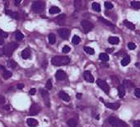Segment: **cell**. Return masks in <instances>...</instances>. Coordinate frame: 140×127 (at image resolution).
<instances>
[{"mask_svg": "<svg viewBox=\"0 0 140 127\" xmlns=\"http://www.w3.org/2000/svg\"><path fill=\"white\" fill-rule=\"evenodd\" d=\"M51 63L55 66H62L69 64L70 63V59L68 56H54L51 59Z\"/></svg>", "mask_w": 140, "mask_h": 127, "instance_id": "obj_1", "label": "cell"}, {"mask_svg": "<svg viewBox=\"0 0 140 127\" xmlns=\"http://www.w3.org/2000/svg\"><path fill=\"white\" fill-rule=\"evenodd\" d=\"M18 47V44L16 42H10L4 47V55L7 56H11L13 51Z\"/></svg>", "mask_w": 140, "mask_h": 127, "instance_id": "obj_2", "label": "cell"}, {"mask_svg": "<svg viewBox=\"0 0 140 127\" xmlns=\"http://www.w3.org/2000/svg\"><path fill=\"white\" fill-rule=\"evenodd\" d=\"M45 8V3L41 1H36L35 3H32V6H31V8L34 12L36 13H41L44 10Z\"/></svg>", "mask_w": 140, "mask_h": 127, "instance_id": "obj_3", "label": "cell"}, {"mask_svg": "<svg viewBox=\"0 0 140 127\" xmlns=\"http://www.w3.org/2000/svg\"><path fill=\"white\" fill-rule=\"evenodd\" d=\"M108 121L113 127H123L125 125L123 121H121L120 120L115 117H110L108 119Z\"/></svg>", "mask_w": 140, "mask_h": 127, "instance_id": "obj_4", "label": "cell"}, {"mask_svg": "<svg viewBox=\"0 0 140 127\" xmlns=\"http://www.w3.org/2000/svg\"><path fill=\"white\" fill-rule=\"evenodd\" d=\"M96 84H97L98 86H99L100 88H101V89H102L106 93H110V87H109V85L107 84V83H106L105 80L97 79V80H96Z\"/></svg>", "mask_w": 140, "mask_h": 127, "instance_id": "obj_5", "label": "cell"}, {"mask_svg": "<svg viewBox=\"0 0 140 127\" xmlns=\"http://www.w3.org/2000/svg\"><path fill=\"white\" fill-rule=\"evenodd\" d=\"M81 24H82V28L84 29V31L86 33L88 32V31H90L93 28V24H92V23H91V21H86V20H83V21H82Z\"/></svg>", "mask_w": 140, "mask_h": 127, "instance_id": "obj_6", "label": "cell"}, {"mask_svg": "<svg viewBox=\"0 0 140 127\" xmlns=\"http://www.w3.org/2000/svg\"><path fill=\"white\" fill-rule=\"evenodd\" d=\"M58 33H59V36L61 38L64 40H68V38L69 37V34H70V31L69 29H66V28H61L58 31Z\"/></svg>", "mask_w": 140, "mask_h": 127, "instance_id": "obj_7", "label": "cell"}, {"mask_svg": "<svg viewBox=\"0 0 140 127\" xmlns=\"http://www.w3.org/2000/svg\"><path fill=\"white\" fill-rule=\"evenodd\" d=\"M40 111H41V107H40L39 105L36 104V103H33L31 105V108H30V115L36 116V115H37L40 112Z\"/></svg>", "mask_w": 140, "mask_h": 127, "instance_id": "obj_8", "label": "cell"}, {"mask_svg": "<svg viewBox=\"0 0 140 127\" xmlns=\"http://www.w3.org/2000/svg\"><path fill=\"white\" fill-rule=\"evenodd\" d=\"M41 95H42L43 98H44L45 105H47V106H49V93H48L47 90L41 89Z\"/></svg>", "mask_w": 140, "mask_h": 127, "instance_id": "obj_9", "label": "cell"}, {"mask_svg": "<svg viewBox=\"0 0 140 127\" xmlns=\"http://www.w3.org/2000/svg\"><path fill=\"white\" fill-rule=\"evenodd\" d=\"M83 77H84V79L87 81L88 83H93L94 82V77L92 76V74L90 71H85L84 73H83Z\"/></svg>", "mask_w": 140, "mask_h": 127, "instance_id": "obj_10", "label": "cell"}, {"mask_svg": "<svg viewBox=\"0 0 140 127\" xmlns=\"http://www.w3.org/2000/svg\"><path fill=\"white\" fill-rule=\"evenodd\" d=\"M55 77L58 80H64L66 78V73H65V72L63 71V70H58V71L56 72Z\"/></svg>", "mask_w": 140, "mask_h": 127, "instance_id": "obj_11", "label": "cell"}, {"mask_svg": "<svg viewBox=\"0 0 140 127\" xmlns=\"http://www.w3.org/2000/svg\"><path fill=\"white\" fill-rule=\"evenodd\" d=\"M21 57L24 59H27L31 57V51L28 48H26L25 50H23L21 52Z\"/></svg>", "mask_w": 140, "mask_h": 127, "instance_id": "obj_12", "label": "cell"}, {"mask_svg": "<svg viewBox=\"0 0 140 127\" xmlns=\"http://www.w3.org/2000/svg\"><path fill=\"white\" fill-rule=\"evenodd\" d=\"M59 97H60L62 100H64V101H65V102H69V101H70V97H69V95L67 94V93H66L65 92H64V91L59 92Z\"/></svg>", "mask_w": 140, "mask_h": 127, "instance_id": "obj_13", "label": "cell"}, {"mask_svg": "<svg viewBox=\"0 0 140 127\" xmlns=\"http://www.w3.org/2000/svg\"><path fill=\"white\" fill-rule=\"evenodd\" d=\"M26 123L29 126L31 127H36L38 126V121L34 118H28L26 120Z\"/></svg>", "mask_w": 140, "mask_h": 127, "instance_id": "obj_14", "label": "cell"}, {"mask_svg": "<svg viewBox=\"0 0 140 127\" xmlns=\"http://www.w3.org/2000/svg\"><path fill=\"white\" fill-rule=\"evenodd\" d=\"M117 89H118V93H119V97L120 98L124 97V95H125V89H124V86H123V85H119V86H118Z\"/></svg>", "mask_w": 140, "mask_h": 127, "instance_id": "obj_15", "label": "cell"}, {"mask_svg": "<svg viewBox=\"0 0 140 127\" xmlns=\"http://www.w3.org/2000/svg\"><path fill=\"white\" fill-rule=\"evenodd\" d=\"M119 106H120V105H119V103H106V107L110 108V109H112V110L119 109Z\"/></svg>", "mask_w": 140, "mask_h": 127, "instance_id": "obj_16", "label": "cell"}, {"mask_svg": "<svg viewBox=\"0 0 140 127\" xmlns=\"http://www.w3.org/2000/svg\"><path fill=\"white\" fill-rule=\"evenodd\" d=\"M108 41L111 45H118L119 42V39L118 37H116V36H111L108 39Z\"/></svg>", "mask_w": 140, "mask_h": 127, "instance_id": "obj_17", "label": "cell"}, {"mask_svg": "<svg viewBox=\"0 0 140 127\" xmlns=\"http://www.w3.org/2000/svg\"><path fill=\"white\" fill-rule=\"evenodd\" d=\"M6 14L10 15L12 17L16 20H17L18 18H19V14H18V13H16V12L13 13V12H11V11H9V10H6Z\"/></svg>", "mask_w": 140, "mask_h": 127, "instance_id": "obj_18", "label": "cell"}, {"mask_svg": "<svg viewBox=\"0 0 140 127\" xmlns=\"http://www.w3.org/2000/svg\"><path fill=\"white\" fill-rule=\"evenodd\" d=\"M123 86L124 88H132L134 87V84L129 80H124V83H123Z\"/></svg>", "mask_w": 140, "mask_h": 127, "instance_id": "obj_19", "label": "cell"}, {"mask_svg": "<svg viewBox=\"0 0 140 127\" xmlns=\"http://www.w3.org/2000/svg\"><path fill=\"white\" fill-rule=\"evenodd\" d=\"M60 13V8H58V7L54 6L49 8V13H50V14H57V13Z\"/></svg>", "mask_w": 140, "mask_h": 127, "instance_id": "obj_20", "label": "cell"}, {"mask_svg": "<svg viewBox=\"0 0 140 127\" xmlns=\"http://www.w3.org/2000/svg\"><path fill=\"white\" fill-rule=\"evenodd\" d=\"M123 22H124V26H127L129 29H130V30H134V29H135V26H134V25L133 24L132 22H130V21H128V20H124Z\"/></svg>", "mask_w": 140, "mask_h": 127, "instance_id": "obj_21", "label": "cell"}, {"mask_svg": "<svg viewBox=\"0 0 140 127\" xmlns=\"http://www.w3.org/2000/svg\"><path fill=\"white\" fill-rule=\"evenodd\" d=\"M99 58L103 62H106V61L109 60V55L106 53H101L99 55Z\"/></svg>", "mask_w": 140, "mask_h": 127, "instance_id": "obj_22", "label": "cell"}, {"mask_svg": "<svg viewBox=\"0 0 140 127\" xmlns=\"http://www.w3.org/2000/svg\"><path fill=\"white\" fill-rule=\"evenodd\" d=\"M49 44L51 45H54V43L56 42V37L55 36H54V34H53V33H50V34L49 35Z\"/></svg>", "mask_w": 140, "mask_h": 127, "instance_id": "obj_23", "label": "cell"}, {"mask_svg": "<svg viewBox=\"0 0 140 127\" xmlns=\"http://www.w3.org/2000/svg\"><path fill=\"white\" fill-rule=\"evenodd\" d=\"M64 18H65V14H61L55 18V21H57L58 24H63V21H64Z\"/></svg>", "mask_w": 140, "mask_h": 127, "instance_id": "obj_24", "label": "cell"}, {"mask_svg": "<svg viewBox=\"0 0 140 127\" xmlns=\"http://www.w3.org/2000/svg\"><path fill=\"white\" fill-rule=\"evenodd\" d=\"M78 125V121L75 119H69L68 121V126L69 127H76Z\"/></svg>", "mask_w": 140, "mask_h": 127, "instance_id": "obj_25", "label": "cell"}, {"mask_svg": "<svg viewBox=\"0 0 140 127\" xmlns=\"http://www.w3.org/2000/svg\"><path fill=\"white\" fill-rule=\"evenodd\" d=\"M129 63H130V58H129V56H126L125 58H124V59L121 60V65H122V66H126V65H128Z\"/></svg>", "mask_w": 140, "mask_h": 127, "instance_id": "obj_26", "label": "cell"}, {"mask_svg": "<svg viewBox=\"0 0 140 127\" xmlns=\"http://www.w3.org/2000/svg\"><path fill=\"white\" fill-rule=\"evenodd\" d=\"M80 41H81V39H80V37L78 36H73V39H72V43H73V45H78L80 43Z\"/></svg>", "mask_w": 140, "mask_h": 127, "instance_id": "obj_27", "label": "cell"}, {"mask_svg": "<svg viewBox=\"0 0 140 127\" xmlns=\"http://www.w3.org/2000/svg\"><path fill=\"white\" fill-rule=\"evenodd\" d=\"M91 7H92L93 10L96 12H97V13H99V12H101V6H100L99 3H93L92 4H91Z\"/></svg>", "mask_w": 140, "mask_h": 127, "instance_id": "obj_28", "label": "cell"}, {"mask_svg": "<svg viewBox=\"0 0 140 127\" xmlns=\"http://www.w3.org/2000/svg\"><path fill=\"white\" fill-rule=\"evenodd\" d=\"M84 51L86 53H87V54L89 55H94L95 54V51L93 48L91 47H88V46H85L84 47Z\"/></svg>", "mask_w": 140, "mask_h": 127, "instance_id": "obj_29", "label": "cell"}, {"mask_svg": "<svg viewBox=\"0 0 140 127\" xmlns=\"http://www.w3.org/2000/svg\"><path fill=\"white\" fill-rule=\"evenodd\" d=\"M15 38H16V41H21L24 38V35L21 32V31H16V35H15Z\"/></svg>", "mask_w": 140, "mask_h": 127, "instance_id": "obj_30", "label": "cell"}, {"mask_svg": "<svg viewBox=\"0 0 140 127\" xmlns=\"http://www.w3.org/2000/svg\"><path fill=\"white\" fill-rule=\"evenodd\" d=\"M131 6L135 9H140V2L139 1H132L131 2Z\"/></svg>", "mask_w": 140, "mask_h": 127, "instance_id": "obj_31", "label": "cell"}, {"mask_svg": "<svg viewBox=\"0 0 140 127\" xmlns=\"http://www.w3.org/2000/svg\"><path fill=\"white\" fill-rule=\"evenodd\" d=\"M12 75V72L8 71V70H5L4 73H3V78H4V79H8V78H11Z\"/></svg>", "mask_w": 140, "mask_h": 127, "instance_id": "obj_32", "label": "cell"}, {"mask_svg": "<svg viewBox=\"0 0 140 127\" xmlns=\"http://www.w3.org/2000/svg\"><path fill=\"white\" fill-rule=\"evenodd\" d=\"M99 20H100V21H101L102 23H104V24L107 25V26H113V24L111 22V21H107V20L104 19V18H103V17H99Z\"/></svg>", "mask_w": 140, "mask_h": 127, "instance_id": "obj_33", "label": "cell"}, {"mask_svg": "<svg viewBox=\"0 0 140 127\" xmlns=\"http://www.w3.org/2000/svg\"><path fill=\"white\" fill-rule=\"evenodd\" d=\"M45 88L47 90H50L52 89V81H51V79L49 78V79H48L47 83H46L45 84Z\"/></svg>", "mask_w": 140, "mask_h": 127, "instance_id": "obj_34", "label": "cell"}, {"mask_svg": "<svg viewBox=\"0 0 140 127\" xmlns=\"http://www.w3.org/2000/svg\"><path fill=\"white\" fill-rule=\"evenodd\" d=\"M8 65L10 67V68H15L16 67V63L15 62V61H13V60H9L8 61Z\"/></svg>", "mask_w": 140, "mask_h": 127, "instance_id": "obj_35", "label": "cell"}, {"mask_svg": "<svg viewBox=\"0 0 140 127\" xmlns=\"http://www.w3.org/2000/svg\"><path fill=\"white\" fill-rule=\"evenodd\" d=\"M105 7H106V9H112L113 8V4L111 3H110V2H106L105 3Z\"/></svg>", "mask_w": 140, "mask_h": 127, "instance_id": "obj_36", "label": "cell"}, {"mask_svg": "<svg viewBox=\"0 0 140 127\" xmlns=\"http://www.w3.org/2000/svg\"><path fill=\"white\" fill-rule=\"evenodd\" d=\"M128 48H129V50H131V51H133V50H134L136 48V45L133 42H129V43H128Z\"/></svg>", "mask_w": 140, "mask_h": 127, "instance_id": "obj_37", "label": "cell"}, {"mask_svg": "<svg viewBox=\"0 0 140 127\" xmlns=\"http://www.w3.org/2000/svg\"><path fill=\"white\" fill-rule=\"evenodd\" d=\"M70 51H71V48L69 46H64V48H63V53H64V54L69 53Z\"/></svg>", "mask_w": 140, "mask_h": 127, "instance_id": "obj_38", "label": "cell"}, {"mask_svg": "<svg viewBox=\"0 0 140 127\" xmlns=\"http://www.w3.org/2000/svg\"><path fill=\"white\" fill-rule=\"evenodd\" d=\"M0 36L3 38H7L8 36V34L5 31H3V30H0Z\"/></svg>", "mask_w": 140, "mask_h": 127, "instance_id": "obj_39", "label": "cell"}, {"mask_svg": "<svg viewBox=\"0 0 140 127\" xmlns=\"http://www.w3.org/2000/svg\"><path fill=\"white\" fill-rule=\"evenodd\" d=\"M134 95L137 97H140V88H135L134 89Z\"/></svg>", "mask_w": 140, "mask_h": 127, "instance_id": "obj_40", "label": "cell"}, {"mask_svg": "<svg viewBox=\"0 0 140 127\" xmlns=\"http://www.w3.org/2000/svg\"><path fill=\"white\" fill-rule=\"evenodd\" d=\"M133 126H134V127H140V120L134 121V123H133Z\"/></svg>", "mask_w": 140, "mask_h": 127, "instance_id": "obj_41", "label": "cell"}, {"mask_svg": "<svg viewBox=\"0 0 140 127\" xmlns=\"http://www.w3.org/2000/svg\"><path fill=\"white\" fill-rule=\"evenodd\" d=\"M5 102V98L3 96H0V105H3Z\"/></svg>", "mask_w": 140, "mask_h": 127, "instance_id": "obj_42", "label": "cell"}, {"mask_svg": "<svg viewBox=\"0 0 140 127\" xmlns=\"http://www.w3.org/2000/svg\"><path fill=\"white\" fill-rule=\"evenodd\" d=\"M36 92V90L35 89V88H31V89L29 91V94H30V95H35Z\"/></svg>", "mask_w": 140, "mask_h": 127, "instance_id": "obj_43", "label": "cell"}, {"mask_svg": "<svg viewBox=\"0 0 140 127\" xmlns=\"http://www.w3.org/2000/svg\"><path fill=\"white\" fill-rule=\"evenodd\" d=\"M16 87H17L18 89H22V88H24V84H23V83H18Z\"/></svg>", "mask_w": 140, "mask_h": 127, "instance_id": "obj_44", "label": "cell"}, {"mask_svg": "<svg viewBox=\"0 0 140 127\" xmlns=\"http://www.w3.org/2000/svg\"><path fill=\"white\" fill-rule=\"evenodd\" d=\"M4 55V48H1L0 49V56L3 55Z\"/></svg>", "mask_w": 140, "mask_h": 127, "instance_id": "obj_45", "label": "cell"}, {"mask_svg": "<svg viewBox=\"0 0 140 127\" xmlns=\"http://www.w3.org/2000/svg\"><path fill=\"white\" fill-rule=\"evenodd\" d=\"M81 97H82V93H78V94H77V98L79 99V98H81Z\"/></svg>", "mask_w": 140, "mask_h": 127, "instance_id": "obj_46", "label": "cell"}, {"mask_svg": "<svg viewBox=\"0 0 140 127\" xmlns=\"http://www.w3.org/2000/svg\"><path fill=\"white\" fill-rule=\"evenodd\" d=\"M113 51H114V49H107V50H106V52L111 53V52H112Z\"/></svg>", "mask_w": 140, "mask_h": 127, "instance_id": "obj_47", "label": "cell"}, {"mask_svg": "<svg viewBox=\"0 0 140 127\" xmlns=\"http://www.w3.org/2000/svg\"><path fill=\"white\" fill-rule=\"evenodd\" d=\"M16 4H19L20 3H21V0H16Z\"/></svg>", "mask_w": 140, "mask_h": 127, "instance_id": "obj_48", "label": "cell"}, {"mask_svg": "<svg viewBox=\"0 0 140 127\" xmlns=\"http://www.w3.org/2000/svg\"><path fill=\"white\" fill-rule=\"evenodd\" d=\"M136 66H138V67H139V68H140V64H136Z\"/></svg>", "mask_w": 140, "mask_h": 127, "instance_id": "obj_49", "label": "cell"}, {"mask_svg": "<svg viewBox=\"0 0 140 127\" xmlns=\"http://www.w3.org/2000/svg\"><path fill=\"white\" fill-rule=\"evenodd\" d=\"M3 40H0V45L3 44Z\"/></svg>", "mask_w": 140, "mask_h": 127, "instance_id": "obj_50", "label": "cell"}, {"mask_svg": "<svg viewBox=\"0 0 140 127\" xmlns=\"http://www.w3.org/2000/svg\"><path fill=\"white\" fill-rule=\"evenodd\" d=\"M0 68H2V69H5V68L3 66H0Z\"/></svg>", "mask_w": 140, "mask_h": 127, "instance_id": "obj_51", "label": "cell"}, {"mask_svg": "<svg viewBox=\"0 0 140 127\" xmlns=\"http://www.w3.org/2000/svg\"><path fill=\"white\" fill-rule=\"evenodd\" d=\"M125 127H128V126H125Z\"/></svg>", "mask_w": 140, "mask_h": 127, "instance_id": "obj_52", "label": "cell"}]
</instances>
